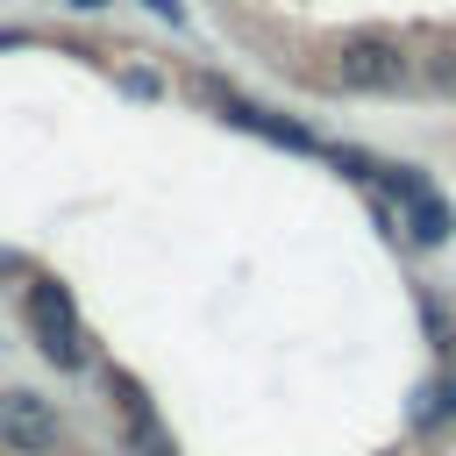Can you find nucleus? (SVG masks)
Masks as SVG:
<instances>
[{
  "label": "nucleus",
  "mask_w": 456,
  "mask_h": 456,
  "mask_svg": "<svg viewBox=\"0 0 456 456\" xmlns=\"http://www.w3.org/2000/svg\"><path fill=\"white\" fill-rule=\"evenodd\" d=\"M328 78L349 86V93H399V86L413 78V57H406L399 36H342Z\"/></svg>",
  "instance_id": "obj_1"
},
{
  "label": "nucleus",
  "mask_w": 456,
  "mask_h": 456,
  "mask_svg": "<svg viewBox=\"0 0 456 456\" xmlns=\"http://www.w3.org/2000/svg\"><path fill=\"white\" fill-rule=\"evenodd\" d=\"M200 100H214L235 128H249V135H264V142H285V150H314V135L299 128V121H271L264 107H249L242 93H228V86H214V78H200Z\"/></svg>",
  "instance_id": "obj_4"
},
{
  "label": "nucleus",
  "mask_w": 456,
  "mask_h": 456,
  "mask_svg": "<svg viewBox=\"0 0 456 456\" xmlns=\"http://www.w3.org/2000/svg\"><path fill=\"white\" fill-rule=\"evenodd\" d=\"M107 392H114V406H121V435H128V449H135V456H171V442H164V428H157L142 385H135L128 370H107Z\"/></svg>",
  "instance_id": "obj_5"
},
{
  "label": "nucleus",
  "mask_w": 456,
  "mask_h": 456,
  "mask_svg": "<svg viewBox=\"0 0 456 456\" xmlns=\"http://www.w3.org/2000/svg\"><path fill=\"white\" fill-rule=\"evenodd\" d=\"M28 328H36V349L57 363V370H78L86 363V335H78V314H71V292L36 278L28 285Z\"/></svg>",
  "instance_id": "obj_2"
},
{
  "label": "nucleus",
  "mask_w": 456,
  "mask_h": 456,
  "mask_svg": "<svg viewBox=\"0 0 456 456\" xmlns=\"http://www.w3.org/2000/svg\"><path fill=\"white\" fill-rule=\"evenodd\" d=\"M0 442L14 456H50L57 449V406L36 392H0Z\"/></svg>",
  "instance_id": "obj_3"
},
{
  "label": "nucleus",
  "mask_w": 456,
  "mask_h": 456,
  "mask_svg": "<svg viewBox=\"0 0 456 456\" xmlns=\"http://www.w3.org/2000/svg\"><path fill=\"white\" fill-rule=\"evenodd\" d=\"M449 228H456V214L435 200V192H413L406 200V235L420 242V249H435V242H449Z\"/></svg>",
  "instance_id": "obj_6"
},
{
  "label": "nucleus",
  "mask_w": 456,
  "mask_h": 456,
  "mask_svg": "<svg viewBox=\"0 0 456 456\" xmlns=\"http://www.w3.org/2000/svg\"><path fill=\"white\" fill-rule=\"evenodd\" d=\"M71 7H78V14H93V7H107V0H71Z\"/></svg>",
  "instance_id": "obj_7"
}]
</instances>
